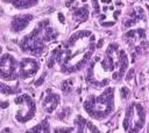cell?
Listing matches in <instances>:
<instances>
[{"instance_id": "cell-1", "label": "cell", "mask_w": 149, "mask_h": 133, "mask_svg": "<svg viewBox=\"0 0 149 133\" xmlns=\"http://www.w3.org/2000/svg\"><path fill=\"white\" fill-rule=\"evenodd\" d=\"M95 50V36L91 30H78L56 47L50 58L49 66L57 64L64 73L80 71L91 59Z\"/></svg>"}, {"instance_id": "cell-2", "label": "cell", "mask_w": 149, "mask_h": 133, "mask_svg": "<svg viewBox=\"0 0 149 133\" xmlns=\"http://www.w3.org/2000/svg\"><path fill=\"white\" fill-rule=\"evenodd\" d=\"M129 66L127 51L118 43H111L102 56H97L90 64L86 81L98 88L108 87L113 82L120 81Z\"/></svg>"}, {"instance_id": "cell-3", "label": "cell", "mask_w": 149, "mask_h": 133, "mask_svg": "<svg viewBox=\"0 0 149 133\" xmlns=\"http://www.w3.org/2000/svg\"><path fill=\"white\" fill-rule=\"evenodd\" d=\"M58 34L54 28L50 25L48 20H43L37 23L31 32L23 37L20 43V47L23 52L33 54V56H41L49 43L57 38Z\"/></svg>"}, {"instance_id": "cell-4", "label": "cell", "mask_w": 149, "mask_h": 133, "mask_svg": "<svg viewBox=\"0 0 149 133\" xmlns=\"http://www.w3.org/2000/svg\"><path fill=\"white\" fill-rule=\"evenodd\" d=\"M114 91L113 87H105L99 94H91L84 101L85 112L95 120H104L114 111Z\"/></svg>"}, {"instance_id": "cell-5", "label": "cell", "mask_w": 149, "mask_h": 133, "mask_svg": "<svg viewBox=\"0 0 149 133\" xmlns=\"http://www.w3.org/2000/svg\"><path fill=\"white\" fill-rule=\"evenodd\" d=\"M93 15L102 27H113L119 21L125 7L123 0H91Z\"/></svg>"}, {"instance_id": "cell-6", "label": "cell", "mask_w": 149, "mask_h": 133, "mask_svg": "<svg viewBox=\"0 0 149 133\" xmlns=\"http://www.w3.org/2000/svg\"><path fill=\"white\" fill-rule=\"evenodd\" d=\"M147 125V111L142 103L132 102L125 110L122 128L126 133H140Z\"/></svg>"}, {"instance_id": "cell-7", "label": "cell", "mask_w": 149, "mask_h": 133, "mask_svg": "<svg viewBox=\"0 0 149 133\" xmlns=\"http://www.w3.org/2000/svg\"><path fill=\"white\" fill-rule=\"evenodd\" d=\"M146 30L147 29H144V27H137L126 30L123 40L134 53L141 54L147 49L148 35Z\"/></svg>"}, {"instance_id": "cell-8", "label": "cell", "mask_w": 149, "mask_h": 133, "mask_svg": "<svg viewBox=\"0 0 149 133\" xmlns=\"http://www.w3.org/2000/svg\"><path fill=\"white\" fill-rule=\"evenodd\" d=\"M14 103L17 106L15 119L19 123L24 124L34 118L36 113V104L31 96H29L28 94H21L14 98Z\"/></svg>"}, {"instance_id": "cell-9", "label": "cell", "mask_w": 149, "mask_h": 133, "mask_svg": "<svg viewBox=\"0 0 149 133\" xmlns=\"http://www.w3.org/2000/svg\"><path fill=\"white\" fill-rule=\"evenodd\" d=\"M122 25L126 30L137 27L147 25V12L141 5L134 6L122 21Z\"/></svg>"}, {"instance_id": "cell-10", "label": "cell", "mask_w": 149, "mask_h": 133, "mask_svg": "<svg viewBox=\"0 0 149 133\" xmlns=\"http://www.w3.org/2000/svg\"><path fill=\"white\" fill-rule=\"evenodd\" d=\"M19 64L12 54H3L0 58V79L6 81H14L19 76Z\"/></svg>"}, {"instance_id": "cell-11", "label": "cell", "mask_w": 149, "mask_h": 133, "mask_svg": "<svg viewBox=\"0 0 149 133\" xmlns=\"http://www.w3.org/2000/svg\"><path fill=\"white\" fill-rule=\"evenodd\" d=\"M38 69H40V64L35 58H23L19 62L17 74L19 77L26 80L34 76Z\"/></svg>"}, {"instance_id": "cell-12", "label": "cell", "mask_w": 149, "mask_h": 133, "mask_svg": "<svg viewBox=\"0 0 149 133\" xmlns=\"http://www.w3.org/2000/svg\"><path fill=\"white\" fill-rule=\"evenodd\" d=\"M59 102H61V96L57 93L52 91L51 89H48L47 95L42 99V109L47 113H52L57 109Z\"/></svg>"}, {"instance_id": "cell-13", "label": "cell", "mask_w": 149, "mask_h": 133, "mask_svg": "<svg viewBox=\"0 0 149 133\" xmlns=\"http://www.w3.org/2000/svg\"><path fill=\"white\" fill-rule=\"evenodd\" d=\"M73 133H101V132L92 121L85 119L81 116H77L74 119Z\"/></svg>"}, {"instance_id": "cell-14", "label": "cell", "mask_w": 149, "mask_h": 133, "mask_svg": "<svg viewBox=\"0 0 149 133\" xmlns=\"http://www.w3.org/2000/svg\"><path fill=\"white\" fill-rule=\"evenodd\" d=\"M33 19L31 15L29 14H22V15H17L14 17V20L12 21V30L15 32L22 31L30 22V20Z\"/></svg>"}, {"instance_id": "cell-15", "label": "cell", "mask_w": 149, "mask_h": 133, "mask_svg": "<svg viewBox=\"0 0 149 133\" xmlns=\"http://www.w3.org/2000/svg\"><path fill=\"white\" fill-rule=\"evenodd\" d=\"M26 133H50V125L47 119L42 120L30 130H28Z\"/></svg>"}, {"instance_id": "cell-16", "label": "cell", "mask_w": 149, "mask_h": 133, "mask_svg": "<svg viewBox=\"0 0 149 133\" xmlns=\"http://www.w3.org/2000/svg\"><path fill=\"white\" fill-rule=\"evenodd\" d=\"M73 17H74L78 22H84V21H86L87 17H88V7H87V5H85V6L80 7V8L74 9V12H73Z\"/></svg>"}, {"instance_id": "cell-17", "label": "cell", "mask_w": 149, "mask_h": 133, "mask_svg": "<svg viewBox=\"0 0 149 133\" xmlns=\"http://www.w3.org/2000/svg\"><path fill=\"white\" fill-rule=\"evenodd\" d=\"M5 1H8L10 2L13 6H15L16 8H29L31 6H35L37 3L38 0H5Z\"/></svg>"}, {"instance_id": "cell-18", "label": "cell", "mask_w": 149, "mask_h": 133, "mask_svg": "<svg viewBox=\"0 0 149 133\" xmlns=\"http://www.w3.org/2000/svg\"><path fill=\"white\" fill-rule=\"evenodd\" d=\"M14 93V89H12L9 86H6L3 83H0V96H7Z\"/></svg>"}, {"instance_id": "cell-19", "label": "cell", "mask_w": 149, "mask_h": 133, "mask_svg": "<svg viewBox=\"0 0 149 133\" xmlns=\"http://www.w3.org/2000/svg\"><path fill=\"white\" fill-rule=\"evenodd\" d=\"M74 127H57L52 133H73Z\"/></svg>"}, {"instance_id": "cell-20", "label": "cell", "mask_w": 149, "mask_h": 133, "mask_svg": "<svg viewBox=\"0 0 149 133\" xmlns=\"http://www.w3.org/2000/svg\"><path fill=\"white\" fill-rule=\"evenodd\" d=\"M0 133H14V132H13L10 128H3V130H2Z\"/></svg>"}, {"instance_id": "cell-21", "label": "cell", "mask_w": 149, "mask_h": 133, "mask_svg": "<svg viewBox=\"0 0 149 133\" xmlns=\"http://www.w3.org/2000/svg\"><path fill=\"white\" fill-rule=\"evenodd\" d=\"M146 133H149V123L147 124V130H146Z\"/></svg>"}, {"instance_id": "cell-22", "label": "cell", "mask_w": 149, "mask_h": 133, "mask_svg": "<svg viewBox=\"0 0 149 133\" xmlns=\"http://www.w3.org/2000/svg\"><path fill=\"white\" fill-rule=\"evenodd\" d=\"M0 53H1V47H0Z\"/></svg>"}, {"instance_id": "cell-23", "label": "cell", "mask_w": 149, "mask_h": 133, "mask_svg": "<svg viewBox=\"0 0 149 133\" xmlns=\"http://www.w3.org/2000/svg\"><path fill=\"white\" fill-rule=\"evenodd\" d=\"M146 1H147V2H149V0H146Z\"/></svg>"}]
</instances>
